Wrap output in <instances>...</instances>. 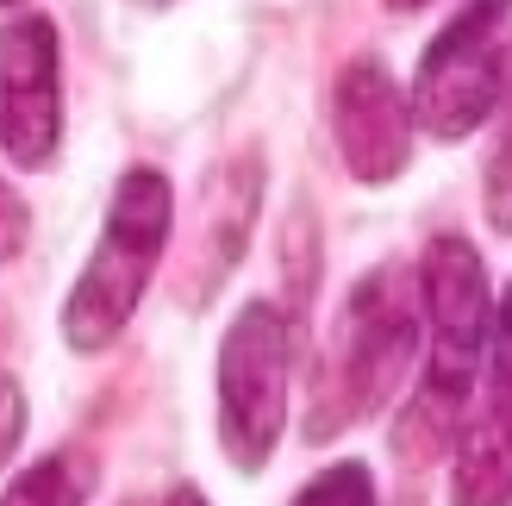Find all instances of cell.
Returning <instances> with one entry per match:
<instances>
[{"instance_id": "obj_1", "label": "cell", "mask_w": 512, "mask_h": 506, "mask_svg": "<svg viewBox=\"0 0 512 506\" xmlns=\"http://www.w3.org/2000/svg\"><path fill=\"white\" fill-rule=\"evenodd\" d=\"M419 313H425V382L406 400V413L394 419V450L400 463H431L463 438L469 400H475V375L488 363L494 344V294H488V269L463 238H431L425 263H419Z\"/></svg>"}, {"instance_id": "obj_2", "label": "cell", "mask_w": 512, "mask_h": 506, "mask_svg": "<svg viewBox=\"0 0 512 506\" xmlns=\"http://www.w3.org/2000/svg\"><path fill=\"white\" fill-rule=\"evenodd\" d=\"M413 369V307L394 269H369L363 282L344 294V313L325 338V357L313 375V419L306 438L325 444L363 425L394 400V388Z\"/></svg>"}, {"instance_id": "obj_3", "label": "cell", "mask_w": 512, "mask_h": 506, "mask_svg": "<svg viewBox=\"0 0 512 506\" xmlns=\"http://www.w3.org/2000/svg\"><path fill=\"white\" fill-rule=\"evenodd\" d=\"M169 225H175V188L163 175L157 169L119 175L107 225H100V238H94V257H88L82 282L69 288V307H63V338L75 350H107L125 325H132L150 275L163 263Z\"/></svg>"}, {"instance_id": "obj_4", "label": "cell", "mask_w": 512, "mask_h": 506, "mask_svg": "<svg viewBox=\"0 0 512 506\" xmlns=\"http://www.w3.org/2000/svg\"><path fill=\"white\" fill-rule=\"evenodd\" d=\"M506 13H512V0H463V13H450L444 32L425 44L419 82H413V119L438 144L469 138L500 113L506 50H512L500 44Z\"/></svg>"}, {"instance_id": "obj_5", "label": "cell", "mask_w": 512, "mask_h": 506, "mask_svg": "<svg viewBox=\"0 0 512 506\" xmlns=\"http://www.w3.org/2000/svg\"><path fill=\"white\" fill-rule=\"evenodd\" d=\"M288 363H294V325L269 300H250L232 319L219 350V444L244 475H256L288 425Z\"/></svg>"}, {"instance_id": "obj_6", "label": "cell", "mask_w": 512, "mask_h": 506, "mask_svg": "<svg viewBox=\"0 0 512 506\" xmlns=\"http://www.w3.org/2000/svg\"><path fill=\"white\" fill-rule=\"evenodd\" d=\"M63 138V88H57V32L50 19L0 25V144L25 169H44Z\"/></svg>"}, {"instance_id": "obj_7", "label": "cell", "mask_w": 512, "mask_h": 506, "mask_svg": "<svg viewBox=\"0 0 512 506\" xmlns=\"http://www.w3.org/2000/svg\"><path fill=\"white\" fill-rule=\"evenodd\" d=\"M450 500L456 506H512V288L494 313L488 388H481V400H469L463 438H456Z\"/></svg>"}, {"instance_id": "obj_8", "label": "cell", "mask_w": 512, "mask_h": 506, "mask_svg": "<svg viewBox=\"0 0 512 506\" xmlns=\"http://www.w3.org/2000/svg\"><path fill=\"white\" fill-rule=\"evenodd\" d=\"M331 125H338V157L356 182H394L406 169V157H413L419 119L388 69L356 57L338 75V94H331Z\"/></svg>"}, {"instance_id": "obj_9", "label": "cell", "mask_w": 512, "mask_h": 506, "mask_svg": "<svg viewBox=\"0 0 512 506\" xmlns=\"http://www.w3.org/2000/svg\"><path fill=\"white\" fill-rule=\"evenodd\" d=\"M256 188H263V169H256V157H238L225 163L213 182H207V275H200L194 300H207V288L219 282L225 269H238V250L250 238V219H256Z\"/></svg>"}, {"instance_id": "obj_10", "label": "cell", "mask_w": 512, "mask_h": 506, "mask_svg": "<svg viewBox=\"0 0 512 506\" xmlns=\"http://www.w3.org/2000/svg\"><path fill=\"white\" fill-rule=\"evenodd\" d=\"M94 488V469L82 457H44L0 494V506H82Z\"/></svg>"}, {"instance_id": "obj_11", "label": "cell", "mask_w": 512, "mask_h": 506, "mask_svg": "<svg viewBox=\"0 0 512 506\" xmlns=\"http://www.w3.org/2000/svg\"><path fill=\"white\" fill-rule=\"evenodd\" d=\"M294 506H375V475L363 463H331L294 494Z\"/></svg>"}, {"instance_id": "obj_12", "label": "cell", "mask_w": 512, "mask_h": 506, "mask_svg": "<svg viewBox=\"0 0 512 506\" xmlns=\"http://www.w3.org/2000/svg\"><path fill=\"white\" fill-rule=\"evenodd\" d=\"M500 144H494V163H488V207L494 225L512 232V50H506V94H500Z\"/></svg>"}, {"instance_id": "obj_13", "label": "cell", "mask_w": 512, "mask_h": 506, "mask_svg": "<svg viewBox=\"0 0 512 506\" xmlns=\"http://www.w3.org/2000/svg\"><path fill=\"white\" fill-rule=\"evenodd\" d=\"M25 238H32V213H25V200L0 182V263H19Z\"/></svg>"}, {"instance_id": "obj_14", "label": "cell", "mask_w": 512, "mask_h": 506, "mask_svg": "<svg viewBox=\"0 0 512 506\" xmlns=\"http://www.w3.org/2000/svg\"><path fill=\"white\" fill-rule=\"evenodd\" d=\"M19 438H25V394L7 369H0V463L19 457Z\"/></svg>"}, {"instance_id": "obj_15", "label": "cell", "mask_w": 512, "mask_h": 506, "mask_svg": "<svg viewBox=\"0 0 512 506\" xmlns=\"http://www.w3.org/2000/svg\"><path fill=\"white\" fill-rule=\"evenodd\" d=\"M163 506H207V494H200V488H175Z\"/></svg>"}, {"instance_id": "obj_16", "label": "cell", "mask_w": 512, "mask_h": 506, "mask_svg": "<svg viewBox=\"0 0 512 506\" xmlns=\"http://www.w3.org/2000/svg\"><path fill=\"white\" fill-rule=\"evenodd\" d=\"M388 7H394V13H419V7H425V0H388Z\"/></svg>"}, {"instance_id": "obj_17", "label": "cell", "mask_w": 512, "mask_h": 506, "mask_svg": "<svg viewBox=\"0 0 512 506\" xmlns=\"http://www.w3.org/2000/svg\"><path fill=\"white\" fill-rule=\"evenodd\" d=\"M144 7H169V0H144Z\"/></svg>"}, {"instance_id": "obj_18", "label": "cell", "mask_w": 512, "mask_h": 506, "mask_svg": "<svg viewBox=\"0 0 512 506\" xmlns=\"http://www.w3.org/2000/svg\"><path fill=\"white\" fill-rule=\"evenodd\" d=\"M0 7H19V0H0Z\"/></svg>"}]
</instances>
